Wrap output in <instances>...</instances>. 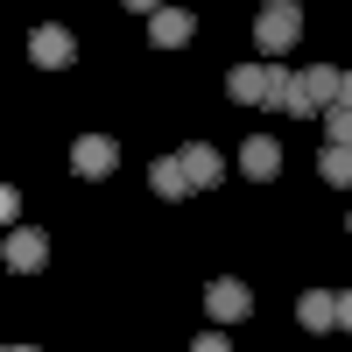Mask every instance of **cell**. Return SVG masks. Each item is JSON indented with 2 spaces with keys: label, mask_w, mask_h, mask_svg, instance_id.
Returning a JSON list of instances; mask_svg holds the SVG:
<instances>
[{
  "label": "cell",
  "mask_w": 352,
  "mask_h": 352,
  "mask_svg": "<svg viewBox=\"0 0 352 352\" xmlns=\"http://www.w3.org/2000/svg\"><path fill=\"white\" fill-rule=\"evenodd\" d=\"M296 324H303V331H331V324H338V296H331V289L296 296Z\"/></svg>",
  "instance_id": "11"
},
{
  "label": "cell",
  "mask_w": 352,
  "mask_h": 352,
  "mask_svg": "<svg viewBox=\"0 0 352 352\" xmlns=\"http://www.w3.org/2000/svg\"><path fill=\"white\" fill-rule=\"evenodd\" d=\"M176 162H184V184H190V190H212L219 176H226V162H219V148H204V141H190V148L176 155Z\"/></svg>",
  "instance_id": "9"
},
{
  "label": "cell",
  "mask_w": 352,
  "mask_h": 352,
  "mask_svg": "<svg viewBox=\"0 0 352 352\" xmlns=\"http://www.w3.org/2000/svg\"><path fill=\"white\" fill-rule=\"evenodd\" d=\"M338 106H352V71H338Z\"/></svg>",
  "instance_id": "18"
},
{
  "label": "cell",
  "mask_w": 352,
  "mask_h": 352,
  "mask_svg": "<svg viewBox=\"0 0 352 352\" xmlns=\"http://www.w3.org/2000/svg\"><path fill=\"white\" fill-rule=\"evenodd\" d=\"M190 352H232V345H226V331H197V338H190Z\"/></svg>",
  "instance_id": "15"
},
{
  "label": "cell",
  "mask_w": 352,
  "mask_h": 352,
  "mask_svg": "<svg viewBox=\"0 0 352 352\" xmlns=\"http://www.w3.org/2000/svg\"><path fill=\"white\" fill-rule=\"evenodd\" d=\"M324 106H338V64H310V71H296V85H289V106H282V113L317 120Z\"/></svg>",
  "instance_id": "2"
},
{
  "label": "cell",
  "mask_w": 352,
  "mask_h": 352,
  "mask_svg": "<svg viewBox=\"0 0 352 352\" xmlns=\"http://www.w3.org/2000/svg\"><path fill=\"white\" fill-rule=\"evenodd\" d=\"M317 176H324V184H338V190H352V148H331V141H324V155H317Z\"/></svg>",
  "instance_id": "13"
},
{
  "label": "cell",
  "mask_w": 352,
  "mask_h": 352,
  "mask_svg": "<svg viewBox=\"0 0 352 352\" xmlns=\"http://www.w3.org/2000/svg\"><path fill=\"white\" fill-rule=\"evenodd\" d=\"M148 184H155V197H190L184 162H176V155H155V162H148Z\"/></svg>",
  "instance_id": "12"
},
{
  "label": "cell",
  "mask_w": 352,
  "mask_h": 352,
  "mask_svg": "<svg viewBox=\"0 0 352 352\" xmlns=\"http://www.w3.org/2000/svg\"><path fill=\"white\" fill-rule=\"evenodd\" d=\"M0 261H8L14 275H43V268H50V232H43V226H8Z\"/></svg>",
  "instance_id": "4"
},
{
  "label": "cell",
  "mask_w": 352,
  "mask_h": 352,
  "mask_svg": "<svg viewBox=\"0 0 352 352\" xmlns=\"http://www.w3.org/2000/svg\"><path fill=\"white\" fill-rule=\"evenodd\" d=\"M113 162H120L113 134H78V141H71V169H78V176H113Z\"/></svg>",
  "instance_id": "6"
},
{
  "label": "cell",
  "mask_w": 352,
  "mask_h": 352,
  "mask_svg": "<svg viewBox=\"0 0 352 352\" xmlns=\"http://www.w3.org/2000/svg\"><path fill=\"white\" fill-rule=\"evenodd\" d=\"M289 78L282 64H240V71H226V99L232 106H268V113H282L289 106Z\"/></svg>",
  "instance_id": "1"
},
{
  "label": "cell",
  "mask_w": 352,
  "mask_h": 352,
  "mask_svg": "<svg viewBox=\"0 0 352 352\" xmlns=\"http://www.w3.org/2000/svg\"><path fill=\"white\" fill-rule=\"evenodd\" d=\"M240 169L254 176V184H268V176L282 169V141H275V134H247V141H240Z\"/></svg>",
  "instance_id": "8"
},
{
  "label": "cell",
  "mask_w": 352,
  "mask_h": 352,
  "mask_svg": "<svg viewBox=\"0 0 352 352\" xmlns=\"http://www.w3.org/2000/svg\"><path fill=\"white\" fill-rule=\"evenodd\" d=\"M8 352H36V345H8Z\"/></svg>",
  "instance_id": "19"
},
{
  "label": "cell",
  "mask_w": 352,
  "mask_h": 352,
  "mask_svg": "<svg viewBox=\"0 0 352 352\" xmlns=\"http://www.w3.org/2000/svg\"><path fill=\"white\" fill-rule=\"evenodd\" d=\"M338 324L352 331V289H345V296H338Z\"/></svg>",
  "instance_id": "17"
},
{
  "label": "cell",
  "mask_w": 352,
  "mask_h": 352,
  "mask_svg": "<svg viewBox=\"0 0 352 352\" xmlns=\"http://www.w3.org/2000/svg\"><path fill=\"white\" fill-rule=\"evenodd\" d=\"M317 120H324L331 148H352V106H324V113H317Z\"/></svg>",
  "instance_id": "14"
},
{
  "label": "cell",
  "mask_w": 352,
  "mask_h": 352,
  "mask_svg": "<svg viewBox=\"0 0 352 352\" xmlns=\"http://www.w3.org/2000/svg\"><path fill=\"white\" fill-rule=\"evenodd\" d=\"M0 226H14V184H0Z\"/></svg>",
  "instance_id": "16"
},
{
  "label": "cell",
  "mask_w": 352,
  "mask_h": 352,
  "mask_svg": "<svg viewBox=\"0 0 352 352\" xmlns=\"http://www.w3.org/2000/svg\"><path fill=\"white\" fill-rule=\"evenodd\" d=\"M190 36H197V14H184V8H162L148 21V43L155 50H176V43H190Z\"/></svg>",
  "instance_id": "10"
},
{
  "label": "cell",
  "mask_w": 352,
  "mask_h": 352,
  "mask_svg": "<svg viewBox=\"0 0 352 352\" xmlns=\"http://www.w3.org/2000/svg\"><path fill=\"white\" fill-rule=\"evenodd\" d=\"M296 36H303V8H296V0H268V8L254 14V43H261V56H268V64H275V56L296 43Z\"/></svg>",
  "instance_id": "3"
},
{
  "label": "cell",
  "mask_w": 352,
  "mask_h": 352,
  "mask_svg": "<svg viewBox=\"0 0 352 352\" xmlns=\"http://www.w3.org/2000/svg\"><path fill=\"white\" fill-rule=\"evenodd\" d=\"M28 56H36L43 71H64L71 56H78V43H71V28H56V21H43L36 36H28Z\"/></svg>",
  "instance_id": "7"
},
{
  "label": "cell",
  "mask_w": 352,
  "mask_h": 352,
  "mask_svg": "<svg viewBox=\"0 0 352 352\" xmlns=\"http://www.w3.org/2000/svg\"><path fill=\"white\" fill-rule=\"evenodd\" d=\"M204 310H212V324H240L254 310V296H247L240 275H219V282H204Z\"/></svg>",
  "instance_id": "5"
}]
</instances>
